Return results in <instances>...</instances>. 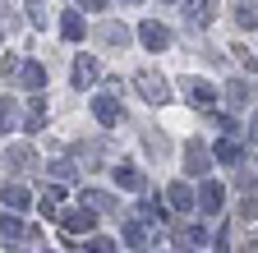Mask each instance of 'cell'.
<instances>
[{
    "label": "cell",
    "mask_w": 258,
    "mask_h": 253,
    "mask_svg": "<svg viewBox=\"0 0 258 253\" xmlns=\"http://www.w3.org/2000/svg\"><path fill=\"white\" fill-rule=\"evenodd\" d=\"M143 42H148L152 51H161V46H166V28H157V23H143Z\"/></svg>",
    "instance_id": "6da1fadb"
},
{
    "label": "cell",
    "mask_w": 258,
    "mask_h": 253,
    "mask_svg": "<svg viewBox=\"0 0 258 253\" xmlns=\"http://www.w3.org/2000/svg\"><path fill=\"white\" fill-rule=\"evenodd\" d=\"M64 221H70V230H88V226H92V216H88V212H70Z\"/></svg>",
    "instance_id": "7a4b0ae2"
},
{
    "label": "cell",
    "mask_w": 258,
    "mask_h": 253,
    "mask_svg": "<svg viewBox=\"0 0 258 253\" xmlns=\"http://www.w3.org/2000/svg\"><path fill=\"white\" fill-rule=\"evenodd\" d=\"M203 207H208V212H212V207H221V189H217V184H208V189H203Z\"/></svg>",
    "instance_id": "3957f363"
},
{
    "label": "cell",
    "mask_w": 258,
    "mask_h": 253,
    "mask_svg": "<svg viewBox=\"0 0 258 253\" xmlns=\"http://www.w3.org/2000/svg\"><path fill=\"white\" fill-rule=\"evenodd\" d=\"M74 74H79V83H88V78L97 74V65H92V60H79V65H74Z\"/></svg>",
    "instance_id": "277c9868"
},
{
    "label": "cell",
    "mask_w": 258,
    "mask_h": 253,
    "mask_svg": "<svg viewBox=\"0 0 258 253\" xmlns=\"http://www.w3.org/2000/svg\"><path fill=\"white\" fill-rule=\"evenodd\" d=\"M97 115L111 124V120H115V102H106V97H102V102H97Z\"/></svg>",
    "instance_id": "5b68a950"
},
{
    "label": "cell",
    "mask_w": 258,
    "mask_h": 253,
    "mask_svg": "<svg viewBox=\"0 0 258 253\" xmlns=\"http://www.w3.org/2000/svg\"><path fill=\"white\" fill-rule=\"evenodd\" d=\"M171 194H175V198H171L175 207H189V189H180V184H175V189H171Z\"/></svg>",
    "instance_id": "8992f818"
}]
</instances>
